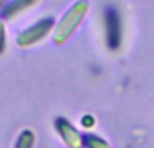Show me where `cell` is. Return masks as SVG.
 Segmentation results:
<instances>
[{
    "instance_id": "cell-4",
    "label": "cell",
    "mask_w": 154,
    "mask_h": 148,
    "mask_svg": "<svg viewBox=\"0 0 154 148\" xmlns=\"http://www.w3.org/2000/svg\"><path fill=\"white\" fill-rule=\"evenodd\" d=\"M56 129L64 143L69 148H82L85 140L82 139L81 133L64 117H58L56 120Z\"/></svg>"
},
{
    "instance_id": "cell-5",
    "label": "cell",
    "mask_w": 154,
    "mask_h": 148,
    "mask_svg": "<svg viewBox=\"0 0 154 148\" xmlns=\"http://www.w3.org/2000/svg\"><path fill=\"white\" fill-rule=\"evenodd\" d=\"M37 1L38 0H10L2 10V16L4 19H12L27 8L32 7Z\"/></svg>"
},
{
    "instance_id": "cell-8",
    "label": "cell",
    "mask_w": 154,
    "mask_h": 148,
    "mask_svg": "<svg viewBox=\"0 0 154 148\" xmlns=\"http://www.w3.org/2000/svg\"><path fill=\"white\" fill-rule=\"evenodd\" d=\"M5 49V26L3 20H0V54Z\"/></svg>"
},
{
    "instance_id": "cell-6",
    "label": "cell",
    "mask_w": 154,
    "mask_h": 148,
    "mask_svg": "<svg viewBox=\"0 0 154 148\" xmlns=\"http://www.w3.org/2000/svg\"><path fill=\"white\" fill-rule=\"evenodd\" d=\"M34 141H35L34 132L30 129H24L23 132L19 135L14 148H32L34 147Z\"/></svg>"
},
{
    "instance_id": "cell-2",
    "label": "cell",
    "mask_w": 154,
    "mask_h": 148,
    "mask_svg": "<svg viewBox=\"0 0 154 148\" xmlns=\"http://www.w3.org/2000/svg\"><path fill=\"white\" fill-rule=\"evenodd\" d=\"M103 23L106 31V43L109 50H118L122 45L123 27L122 18L115 5H107L103 12Z\"/></svg>"
},
{
    "instance_id": "cell-1",
    "label": "cell",
    "mask_w": 154,
    "mask_h": 148,
    "mask_svg": "<svg viewBox=\"0 0 154 148\" xmlns=\"http://www.w3.org/2000/svg\"><path fill=\"white\" fill-rule=\"evenodd\" d=\"M89 12V1L88 0H77L75 4L69 7V10L62 15L60 22L57 23L53 34V40L56 45L66 43L73 34L79 30L85 16Z\"/></svg>"
},
{
    "instance_id": "cell-3",
    "label": "cell",
    "mask_w": 154,
    "mask_h": 148,
    "mask_svg": "<svg viewBox=\"0 0 154 148\" xmlns=\"http://www.w3.org/2000/svg\"><path fill=\"white\" fill-rule=\"evenodd\" d=\"M54 27L53 18H42L16 35V43L20 47H30L43 40Z\"/></svg>"
},
{
    "instance_id": "cell-7",
    "label": "cell",
    "mask_w": 154,
    "mask_h": 148,
    "mask_svg": "<svg viewBox=\"0 0 154 148\" xmlns=\"http://www.w3.org/2000/svg\"><path fill=\"white\" fill-rule=\"evenodd\" d=\"M87 148H111L103 139L100 138H96V136H88L85 139V144Z\"/></svg>"
},
{
    "instance_id": "cell-9",
    "label": "cell",
    "mask_w": 154,
    "mask_h": 148,
    "mask_svg": "<svg viewBox=\"0 0 154 148\" xmlns=\"http://www.w3.org/2000/svg\"><path fill=\"white\" fill-rule=\"evenodd\" d=\"M81 124H82V127H85V128H91L95 124V120H93L92 116H84L81 120Z\"/></svg>"
},
{
    "instance_id": "cell-10",
    "label": "cell",
    "mask_w": 154,
    "mask_h": 148,
    "mask_svg": "<svg viewBox=\"0 0 154 148\" xmlns=\"http://www.w3.org/2000/svg\"><path fill=\"white\" fill-rule=\"evenodd\" d=\"M5 3H7V0H0V12H2V10L4 8Z\"/></svg>"
}]
</instances>
